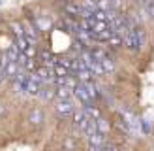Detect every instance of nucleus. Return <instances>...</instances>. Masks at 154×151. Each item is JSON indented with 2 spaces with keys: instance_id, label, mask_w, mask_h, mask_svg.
Instances as JSON below:
<instances>
[{
  "instance_id": "obj_22",
  "label": "nucleus",
  "mask_w": 154,
  "mask_h": 151,
  "mask_svg": "<svg viewBox=\"0 0 154 151\" xmlns=\"http://www.w3.org/2000/svg\"><path fill=\"white\" fill-rule=\"evenodd\" d=\"M139 2H141V4H143L145 8H150V6L154 4V0H139Z\"/></svg>"
},
{
  "instance_id": "obj_4",
  "label": "nucleus",
  "mask_w": 154,
  "mask_h": 151,
  "mask_svg": "<svg viewBox=\"0 0 154 151\" xmlns=\"http://www.w3.org/2000/svg\"><path fill=\"white\" fill-rule=\"evenodd\" d=\"M88 123H90V119L87 117V113H85V111H73V127H75L79 132L87 134Z\"/></svg>"
},
{
  "instance_id": "obj_16",
  "label": "nucleus",
  "mask_w": 154,
  "mask_h": 151,
  "mask_svg": "<svg viewBox=\"0 0 154 151\" xmlns=\"http://www.w3.org/2000/svg\"><path fill=\"white\" fill-rule=\"evenodd\" d=\"M68 76H70V70H66L60 64H55V78H68Z\"/></svg>"
},
{
  "instance_id": "obj_21",
  "label": "nucleus",
  "mask_w": 154,
  "mask_h": 151,
  "mask_svg": "<svg viewBox=\"0 0 154 151\" xmlns=\"http://www.w3.org/2000/svg\"><path fill=\"white\" fill-rule=\"evenodd\" d=\"M100 151H117V149H115V146H111V143H103V147Z\"/></svg>"
},
{
  "instance_id": "obj_6",
  "label": "nucleus",
  "mask_w": 154,
  "mask_h": 151,
  "mask_svg": "<svg viewBox=\"0 0 154 151\" xmlns=\"http://www.w3.org/2000/svg\"><path fill=\"white\" fill-rule=\"evenodd\" d=\"M73 93H75V96H77V100H79L83 106H90V104H92V98H90L88 91H87V87H85L83 83H77V87L73 89Z\"/></svg>"
},
{
  "instance_id": "obj_19",
  "label": "nucleus",
  "mask_w": 154,
  "mask_h": 151,
  "mask_svg": "<svg viewBox=\"0 0 154 151\" xmlns=\"http://www.w3.org/2000/svg\"><path fill=\"white\" fill-rule=\"evenodd\" d=\"M23 68H25L26 72H34L36 70V60L34 59H26V63L23 64Z\"/></svg>"
},
{
  "instance_id": "obj_14",
  "label": "nucleus",
  "mask_w": 154,
  "mask_h": 151,
  "mask_svg": "<svg viewBox=\"0 0 154 151\" xmlns=\"http://www.w3.org/2000/svg\"><path fill=\"white\" fill-rule=\"evenodd\" d=\"M55 96H57V98H70V96H72V89H68V87H58V89H55Z\"/></svg>"
},
{
  "instance_id": "obj_7",
  "label": "nucleus",
  "mask_w": 154,
  "mask_h": 151,
  "mask_svg": "<svg viewBox=\"0 0 154 151\" xmlns=\"http://www.w3.org/2000/svg\"><path fill=\"white\" fill-rule=\"evenodd\" d=\"M103 143H105V138H103V134L96 132V134L88 136V149H90V151H100V149L103 147Z\"/></svg>"
},
{
  "instance_id": "obj_8",
  "label": "nucleus",
  "mask_w": 154,
  "mask_h": 151,
  "mask_svg": "<svg viewBox=\"0 0 154 151\" xmlns=\"http://www.w3.org/2000/svg\"><path fill=\"white\" fill-rule=\"evenodd\" d=\"M40 91H42V81L38 79L34 74H30L28 83H26V93L28 95H40Z\"/></svg>"
},
{
  "instance_id": "obj_24",
  "label": "nucleus",
  "mask_w": 154,
  "mask_h": 151,
  "mask_svg": "<svg viewBox=\"0 0 154 151\" xmlns=\"http://www.w3.org/2000/svg\"><path fill=\"white\" fill-rule=\"evenodd\" d=\"M0 6H2V0H0Z\"/></svg>"
},
{
  "instance_id": "obj_9",
  "label": "nucleus",
  "mask_w": 154,
  "mask_h": 151,
  "mask_svg": "<svg viewBox=\"0 0 154 151\" xmlns=\"http://www.w3.org/2000/svg\"><path fill=\"white\" fill-rule=\"evenodd\" d=\"M28 123L34 125V127H40V125L43 123V111H42L40 108L30 110V113H28Z\"/></svg>"
},
{
  "instance_id": "obj_18",
  "label": "nucleus",
  "mask_w": 154,
  "mask_h": 151,
  "mask_svg": "<svg viewBox=\"0 0 154 151\" xmlns=\"http://www.w3.org/2000/svg\"><path fill=\"white\" fill-rule=\"evenodd\" d=\"M83 85L87 87V91H88L90 98H92V100H94V98L98 96V91H96V87H94V85H92V81H90V83H83Z\"/></svg>"
},
{
  "instance_id": "obj_10",
  "label": "nucleus",
  "mask_w": 154,
  "mask_h": 151,
  "mask_svg": "<svg viewBox=\"0 0 154 151\" xmlns=\"http://www.w3.org/2000/svg\"><path fill=\"white\" fill-rule=\"evenodd\" d=\"M0 70L4 72V78H15V76L19 74V66H17V63L8 60V64H6L4 68H0Z\"/></svg>"
},
{
  "instance_id": "obj_3",
  "label": "nucleus",
  "mask_w": 154,
  "mask_h": 151,
  "mask_svg": "<svg viewBox=\"0 0 154 151\" xmlns=\"http://www.w3.org/2000/svg\"><path fill=\"white\" fill-rule=\"evenodd\" d=\"M122 43H124L128 49H132V51H139L141 49L139 38H137V32H135V27H130L124 32V36H122Z\"/></svg>"
},
{
  "instance_id": "obj_17",
  "label": "nucleus",
  "mask_w": 154,
  "mask_h": 151,
  "mask_svg": "<svg viewBox=\"0 0 154 151\" xmlns=\"http://www.w3.org/2000/svg\"><path fill=\"white\" fill-rule=\"evenodd\" d=\"M107 43L109 45H113V47H119V45H122V36H119V34H111V38L107 40Z\"/></svg>"
},
{
  "instance_id": "obj_5",
  "label": "nucleus",
  "mask_w": 154,
  "mask_h": 151,
  "mask_svg": "<svg viewBox=\"0 0 154 151\" xmlns=\"http://www.w3.org/2000/svg\"><path fill=\"white\" fill-rule=\"evenodd\" d=\"M26 83H28V74H25V72H19V74L13 78L11 87H13V91H15V93H26Z\"/></svg>"
},
{
  "instance_id": "obj_23",
  "label": "nucleus",
  "mask_w": 154,
  "mask_h": 151,
  "mask_svg": "<svg viewBox=\"0 0 154 151\" xmlns=\"http://www.w3.org/2000/svg\"><path fill=\"white\" fill-rule=\"evenodd\" d=\"M2 113H6V108H4V104H0V115Z\"/></svg>"
},
{
  "instance_id": "obj_20",
  "label": "nucleus",
  "mask_w": 154,
  "mask_h": 151,
  "mask_svg": "<svg viewBox=\"0 0 154 151\" xmlns=\"http://www.w3.org/2000/svg\"><path fill=\"white\" fill-rule=\"evenodd\" d=\"M40 57H42V60H43V63H45V64H49V60L53 59L49 51H42V53H40Z\"/></svg>"
},
{
  "instance_id": "obj_1",
  "label": "nucleus",
  "mask_w": 154,
  "mask_h": 151,
  "mask_svg": "<svg viewBox=\"0 0 154 151\" xmlns=\"http://www.w3.org/2000/svg\"><path fill=\"white\" fill-rule=\"evenodd\" d=\"M81 63L85 64V68L92 74V76H103V70H102V66H100V63L92 57V53L90 51H83L81 53Z\"/></svg>"
},
{
  "instance_id": "obj_13",
  "label": "nucleus",
  "mask_w": 154,
  "mask_h": 151,
  "mask_svg": "<svg viewBox=\"0 0 154 151\" xmlns=\"http://www.w3.org/2000/svg\"><path fill=\"white\" fill-rule=\"evenodd\" d=\"M10 28H11V32L15 34V38H23V36H25V27H23L21 23L13 21L11 25H10Z\"/></svg>"
},
{
  "instance_id": "obj_12",
  "label": "nucleus",
  "mask_w": 154,
  "mask_h": 151,
  "mask_svg": "<svg viewBox=\"0 0 154 151\" xmlns=\"http://www.w3.org/2000/svg\"><path fill=\"white\" fill-rule=\"evenodd\" d=\"M64 11L68 13V15H83V8L79 6V4H66L64 6Z\"/></svg>"
},
{
  "instance_id": "obj_2",
  "label": "nucleus",
  "mask_w": 154,
  "mask_h": 151,
  "mask_svg": "<svg viewBox=\"0 0 154 151\" xmlns=\"http://www.w3.org/2000/svg\"><path fill=\"white\" fill-rule=\"evenodd\" d=\"M55 110L60 117H70L73 115V102H72V98H57V102H55Z\"/></svg>"
},
{
  "instance_id": "obj_15",
  "label": "nucleus",
  "mask_w": 154,
  "mask_h": 151,
  "mask_svg": "<svg viewBox=\"0 0 154 151\" xmlns=\"http://www.w3.org/2000/svg\"><path fill=\"white\" fill-rule=\"evenodd\" d=\"M40 96L43 98V100H51V98H55V89L42 87V91H40Z\"/></svg>"
},
{
  "instance_id": "obj_11",
  "label": "nucleus",
  "mask_w": 154,
  "mask_h": 151,
  "mask_svg": "<svg viewBox=\"0 0 154 151\" xmlns=\"http://www.w3.org/2000/svg\"><path fill=\"white\" fill-rule=\"evenodd\" d=\"M98 63H100V66H102L103 74H105V72H113V70H115V64H113V60H111V57H109V55H105L103 59H100Z\"/></svg>"
}]
</instances>
